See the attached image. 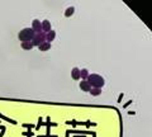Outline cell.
<instances>
[{
  "label": "cell",
  "instance_id": "1",
  "mask_svg": "<svg viewBox=\"0 0 152 137\" xmlns=\"http://www.w3.org/2000/svg\"><path fill=\"white\" fill-rule=\"evenodd\" d=\"M86 81L90 84V86H91V88H96V89H101L104 86V84H105L103 76H101V75H99V74H91V75L89 74Z\"/></svg>",
  "mask_w": 152,
  "mask_h": 137
},
{
  "label": "cell",
  "instance_id": "2",
  "mask_svg": "<svg viewBox=\"0 0 152 137\" xmlns=\"http://www.w3.org/2000/svg\"><path fill=\"white\" fill-rule=\"evenodd\" d=\"M34 34L36 33L32 31V28H24L18 33V38L20 42H32Z\"/></svg>",
  "mask_w": 152,
  "mask_h": 137
},
{
  "label": "cell",
  "instance_id": "3",
  "mask_svg": "<svg viewBox=\"0 0 152 137\" xmlns=\"http://www.w3.org/2000/svg\"><path fill=\"white\" fill-rule=\"evenodd\" d=\"M46 42V33L41 32V33H36L32 39V45L33 46H41L42 43Z\"/></svg>",
  "mask_w": 152,
  "mask_h": 137
},
{
  "label": "cell",
  "instance_id": "4",
  "mask_svg": "<svg viewBox=\"0 0 152 137\" xmlns=\"http://www.w3.org/2000/svg\"><path fill=\"white\" fill-rule=\"evenodd\" d=\"M32 31H33L34 33H41V32H42V24H41V20L34 19L33 22H32Z\"/></svg>",
  "mask_w": 152,
  "mask_h": 137
},
{
  "label": "cell",
  "instance_id": "5",
  "mask_svg": "<svg viewBox=\"0 0 152 137\" xmlns=\"http://www.w3.org/2000/svg\"><path fill=\"white\" fill-rule=\"evenodd\" d=\"M41 24H42V32L43 33H48L49 31H52V24H51L49 20H47V19L43 20Z\"/></svg>",
  "mask_w": 152,
  "mask_h": 137
},
{
  "label": "cell",
  "instance_id": "6",
  "mask_svg": "<svg viewBox=\"0 0 152 137\" xmlns=\"http://www.w3.org/2000/svg\"><path fill=\"white\" fill-rule=\"evenodd\" d=\"M80 89L83 90V92L89 93V92H90V89H91V86H90V84L87 83L86 80H81V83H80Z\"/></svg>",
  "mask_w": 152,
  "mask_h": 137
},
{
  "label": "cell",
  "instance_id": "7",
  "mask_svg": "<svg viewBox=\"0 0 152 137\" xmlns=\"http://www.w3.org/2000/svg\"><path fill=\"white\" fill-rule=\"evenodd\" d=\"M55 38H56V32H55L53 29H52V31H49L48 33H46V42L51 43Z\"/></svg>",
  "mask_w": 152,
  "mask_h": 137
},
{
  "label": "cell",
  "instance_id": "8",
  "mask_svg": "<svg viewBox=\"0 0 152 137\" xmlns=\"http://www.w3.org/2000/svg\"><path fill=\"white\" fill-rule=\"evenodd\" d=\"M71 76L74 80H79V79H81L80 78V69H77V67H74L71 70Z\"/></svg>",
  "mask_w": 152,
  "mask_h": 137
},
{
  "label": "cell",
  "instance_id": "9",
  "mask_svg": "<svg viewBox=\"0 0 152 137\" xmlns=\"http://www.w3.org/2000/svg\"><path fill=\"white\" fill-rule=\"evenodd\" d=\"M74 13H75V8L74 7H69L65 10V17H66V18H71V17L74 15Z\"/></svg>",
  "mask_w": 152,
  "mask_h": 137
},
{
  "label": "cell",
  "instance_id": "10",
  "mask_svg": "<svg viewBox=\"0 0 152 137\" xmlns=\"http://www.w3.org/2000/svg\"><path fill=\"white\" fill-rule=\"evenodd\" d=\"M38 49L39 51H42V52H46V51H48L49 48H51V43H48V42H45V43H42L41 46H38Z\"/></svg>",
  "mask_w": 152,
  "mask_h": 137
},
{
  "label": "cell",
  "instance_id": "11",
  "mask_svg": "<svg viewBox=\"0 0 152 137\" xmlns=\"http://www.w3.org/2000/svg\"><path fill=\"white\" fill-rule=\"evenodd\" d=\"M90 94L93 95V97H98V95L101 94V89H96V88H91L90 89Z\"/></svg>",
  "mask_w": 152,
  "mask_h": 137
},
{
  "label": "cell",
  "instance_id": "12",
  "mask_svg": "<svg viewBox=\"0 0 152 137\" xmlns=\"http://www.w3.org/2000/svg\"><path fill=\"white\" fill-rule=\"evenodd\" d=\"M22 48L28 51V49L33 48V45H32V42H22Z\"/></svg>",
  "mask_w": 152,
  "mask_h": 137
},
{
  "label": "cell",
  "instance_id": "13",
  "mask_svg": "<svg viewBox=\"0 0 152 137\" xmlns=\"http://www.w3.org/2000/svg\"><path fill=\"white\" fill-rule=\"evenodd\" d=\"M87 76H89V72H87V70L86 69H83V70H80V78L81 79H84V80H86Z\"/></svg>",
  "mask_w": 152,
  "mask_h": 137
}]
</instances>
